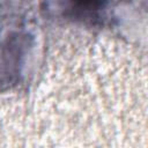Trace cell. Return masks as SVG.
<instances>
[{"label":"cell","mask_w":148,"mask_h":148,"mask_svg":"<svg viewBox=\"0 0 148 148\" xmlns=\"http://www.w3.org/2000/svg\"><path fill=\"white\" fill-rule=\"evenodd\" d=\"M71 1L76 9L84 13H89V12H96L102 7H104L108 0H71Z\"/></svg>","instance_id":"cell-1"}]
</instances>
